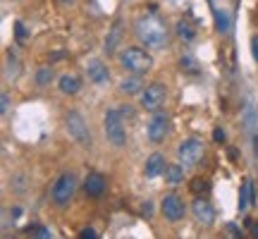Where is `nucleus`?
<instances>
[{
    "label": "nucleus",
    "mask_w": 258,
    "mask_h": 239,
    "mask_svg": "<svg viewBox=\"0 0 258 239\" xmlns=\"http://www.w3.org/2000/svg\"><path fill=\"white\" fill-rule=\"evenodd\" d=\"M86 77H89V82L96 84V86H103V84L110 82V70L105 67V63H101V60H89L86 63Z\"/></svg>",
    "instance_id": "11"
},
{
    "label": "nucleus",
    "mask_w": 258,
    "mask_h": 239,
    "mask_svg": "<svg viewBox=\"0 0 258 239\" xmlns=\"http://www.w3.org/2000/svg\"><path fill=\"white\" fill-rule=\"evenodd\" d=\"M120 67L124 72H134V74H144L153 67V60L146 50L141 48H124L120 53Z\"/></svg>",
    "instance_id": "2"
},
{
    "label": "nucleus",
    "mask_w": 258,
    "mask_h": 239,
    "mask_svg": "<svg viewBox=\"0 0 258 239\" xmlns=\"http://www.w3.org/2000/svg\"><path fill=\"white\" fill-rule=\"evenodd\" d=\"M213 139H215L218 144H222V141H225V132H222L220 127H215V129H213Z\"/></svg>",
    "instance_id": "30"
},
{
    "label": "nucleus",
    "mask_w": 258,
    "mask_h": 239,
    "mask_svg": "<svg viewBox=\"0 0 258 239\" xmlns=\"http://www.w3.org/2000/svg\"><path fill=\"white\" fill-rule=\"evenodd\" d=\"M213 12H215V22H218V31L220 34H227L230 31V15L222 10L220 12V8H213Z\"/></svg>",
    "instance_id": "20"
},
{
    "label": "nucleus",
    "mask_w": 258,
    "mask_h": 239,
    "mask_svg": "<svg viewBox=\"0 0 258 239\" xmlns=\"http://www.w3.org/2000/svg\"><path fill=\"white\" fill-rule=\"evenodd\" d=\"M160 211H163V215H165V220L170 222H177L184 218V201L177 196V194H167L165 199H163V206H160Z\"/></svg>",
    "instance_id": "9"
},
{
    "label": "nucleus",
    "mask_w": 258,
    "mask_h": 239,
    "mask_svg": "<svg viewBox=\"0 0 258 239\" xmlns=\"http://www.w3.org/2000/svg\"><path fill=\"white\" fill-rule=\"evenodd\" d=\"M165 167H167L165 156H163V153H153V156H148L146 170H144V172H146L148 180H156V177H160L165 172Z\"/></svg>",
    "instance_id": "13"
},
{
    "label": "nucleus",
    "mask_w": 258,
    "mask_h": 239,
    "mask_svg": "<svg viewBox=\"0 0 258 239\" xmlns=\"http://www.w3.org/2000/svg\"><path fill=\"white\" fill-rule=\"evenodd\" d=\"M244 127L249 134H256V110H253V105L246 103V112H244Z\"/></svg>",
    "instance_id": "21"
},
{
    "label": "nucleus",
    "mask_w": 258,
    "mask_h": 239,
    "mask_svg": "<svg viewBox=\"0 0 258 239\" xmlns=\"http://www.w3.org/2000/svg\"><path fill=\"white\" fill-rule=\"evenodd\" d=\"M120 38H122V24H120V22H115V24H112V29H110V34L105 36V46H103V50H105L108 55H112V53L117 50Z\"/></svg>",
    "instance_id": "14"
},
{
    "label": "nucleus",
    "mask_w": 258,
    "mask_h": 239,
    "mask_svg": "<svg viewBox=\"0 0 258 239\" xmlns=\"http://www.w3.org/2000/svg\"><path fill=\"white\" fill-rule=\"evenodd\" d=\"M27 234H31V237H36V239L53 237V232L48 230V227H43V225H31V227H27Z\"/></svg>",
    "instance_id": "22"
},
{
    "label": "nucleus",
    "mask_w": 258,
    "mask_h": 239,
    "mask_svg": "<svg viewBox=\"0 0 258 239\" xmlns=\"http://www.w3.org/2000/svg\"><path fill=\"white\" fill-rule=\"evenodd\" d=\"M227 232H230V237H241V232L237 225H227Z\"/></svg>",
    "instance_id": "31"
},
{
    "label": "nucleus",
    "mask_w": 258,
    "mask_h": 239,
    "mask_svg": "<svg viewBox=\"0 0 258 239\" xmlns=\"http://www.w3.org/2000/svg\"><path fill=\"white\" fill-rule=\"evenodd\" d=\"M15 31H17L19 41H24V38H27V29H24V24H22V22H17V24H15Z\"/></svg>",
    "instance_id": "27"
},
{
    "label": "nucleus",
    "mask_w": 258,
    "mask_h": 239,
    "mask_svg": "<svg viewBox=\"0 0 258 239\" xmlns=\"http://www.w3.org/2000/svg\"><path fill=\"white\" fill-rule=\"evenodd\" d=\"M22 206H15V208H12V218H22Z\"/></svg>",
    "instance_id": "32"
},
{
    "label": "nucleus",
    "mask_w": 258,
    "mask_h": 239,
    "mask_svg": "<svg viewBox=\"0 0 258 239\" xmlns=\"http://www.w3.org/2000/svg\"><path fill=\"white\" fill-rule=\"evenodd\" d=\"M163 175H165L167 184H179L184 180V165H182V163H179V165H167Z\"/></svg>",
    "instance_id": "18"
},
{
    "label": "nucleus",
    "mask_w": 258,
    "mask_h": 239,
    "mask_svg": "<svg viewBox=\"0 0 258 239\" xmlns=\"http://www.w3.org/2000/svg\"><path fill=\"white\" fill-rule=\"evenodd\" d=\"M191 213H194V218L201 222V225H213L215 222V208H213V203L208 201V199H194V203H191Z\"/></svg>",
    "instance_id": "10"
},
{
    "label": "nucleus",
    "mask_w": 258,
    "mask_h": 239,
    "mask_svg": "<svg viewBox=\"0 0 258 239\" xmlns=\"http://www.w3.org/2000/svg\"><path fill=\"white\" fill-rule=\"evenodd\" d=\"M206 156V146H203L199 139H186L182 141L179 146H177V158H179V163L184 167H194L199 165Z\"/></svg>",
    "instance_id": "6"
},
{
    "label": "nucleus",
    "mask_w": 258,
    "mask_h": 239,
    "mask_svg": "<svg viewBox=\"0 0 258 239\" xmlns=\"http://www.w3.org/2000/svg\"><path fill=\"white\" fill-rule=\"evenodd\" d=\"M146 134H148V141H153V144L165 141V137L170 134V115L158 110L153 112V117L148 119L146 125Z\"/></svg>",
    "instance_id": "8"
},
{
    "label": "nucleus",
    "mask_w": 258,
    "mask_h": 239,
    "mask_svg": "<svg viewBox=\"0 0 258 239\" xmlns=\"http://www.w3.org/2000/svg\"><path fill=\"white\" fill-rule=\"evenodd\" d=\"M251 55H253V60L258 63V36L251 38Z\"/></svg>",
    "instance_id": "29"
},
{
    "label": "nucleus",
    "mask_w": 258,
    "mask_h": 239,
    "mask_svg": "<svg viewBox=\"0 0 258 239\" xmlns=\"http://www.w3.org/2000/svg\"><path fill=\"white\" fill-rule=\"evenodd\" d=\"M165 98H167V89L160 82H153L141 91V108L148 112H156L165 103Z\"/></svg>",
    "instance_id": "7"
},
{
    "label": "nucleus",
    "mask_w": 258,
    "mask_h": 239,
    "mask_svg": "<svg viewBox=\"0 0 258 239\" xmlns=\"http://www.w3.org/2000/svg\"><path fill=\"white\" fill-rule=\"evenodd\" d=\"M74 192H77V177L72 172H62L55 180V184L50 187V199H53L55 206H67L72 201Z\"/></svg>",
    "instance_id": "4"
},
{
    "label": "nucleus",
    "mask_w": 258,
    "mask_h": 239,
    "mask_svg": "<svg viewBox=\"0 0 258 239\" xmlns=\"http://www.w3.org/2000/svg\"><path fill=\"white\" fill-rule=\"evenodd\" d=\"M177 36L184 38V41H191L196 36V29H194L191 22H186V19H179L177 22Z\"/></svg>",
    "instance_id": "19"
},
{
    "label": "nucleus",
    "mask_w": 258,
    "mask_h": 239,
    "mask_svg": "<svg viewBox=\"0 0 258 239\" xmlns=\"http://www.w3.org/2000/svg\"><path fill=\"white\" fill-rule=\"evenodd\" d=\"M208 189V180H203V177H196L191 182V192L194 194H199V192H206Z\"/></svg>",
    "instance_id": "24"
},
{
    "label": "nucleus",
    "mask_w": 258,
    "mask_h": 239,
    "mask_svg": "<svg viewBox=\"0 0 258 239\" xmlns=\"http://www.w3.org/2000/svg\"><path fill=\"white\" fill-rule=\"evenodd\" d=\"M249 203L253 206V203H256V196H253V184H251V180H246L244 187H241V194H239V211L244 213L249 208Z\"/></svg>",
    "instance_id": "17"
},
{
    "label": "nucleus",
    "mask_w": 258,
    "mask_h": 239,
    "mask_svg": "<svg viewBox=\"0 0 258 239\" xmlns=\"http://www.w3.org/2000/svg\"><path fill=\"white\" fill-rule=\"evenodd\" d=\"M182 70H186V72H191V74L199 72V67H196V63H194V57H182Z\"/></svg>",
    "instance_id": "25"
},
{
    "label": "nucleus",
    "mask_w": 258,
    "mask_h": 239,
    "mask_svg": "<svg viewBox=\"0 0 258 239\" xmlns=\"http://www.w3.org/2000/svg\"><path fill=\"white\" fill-rule=\"evenodd\" d=\"M50 79H53V70L50 67H41L36 72V84L38 86H46V84H50Z\"/></svg>",
    "instance_id": "23"
},
{
    "label": "nucleus",
    "mask_w": 258,
    "mask_h": 239,
    "mask_svg": "<svg viewBox=\"0 0 258 239\" xmlns=\"http://www.w3.org/2000/svg\"><path fill=\"white\" fill-rule=\"evenodd\" d=\"M57 86H60V91L62 93L74 96V93L82 89V82H79V77H74V74H62V77H60V82H57Z\"/></svg>",
    "instance_id": "15"
},
{
    "label": "nucleus",
    "mask_w": 258,
    "mask_h": 239,
    "mask_svg": "<svg viewBox=\"0 0 258 239\" xmlns=\"http://www.w3.org/2000/svg\"><path fill=\"white\" fill-rule=\"evenodd\" d=\"M64 127H67L70 137H72L77 144H82V146H91V132H89V125H86V119L82 117V112H77V110L67 112V117H64Z\"/></svg>",
    "instance_id": "5"
},
{
    "label": "nucleus",
    "mask_w": 258,
    "mask_h": 239,
    "mask_svg": "<svg viewBox=\"0 0 258 239\" xmlns=\"http://www.w3.org/2000/svg\"><path fill=\"white\" fill-rule=\"evenodd\" d=\"M134 31H137V38L148 50H163L170 43V29H167L165 19L158 17L156 12L139 17L134 24Z\"/></svg>",
    "instance_id": "1"
},
{
    "label": "nucleus",
    "mask_w": 258,
    "mask_h": 239,
    "mask_svg": "<svg viewBox=\"0 0 258 239\" xmlns=\"http://www.w3.org/2000/svg\"><path fill=\"white\" fill-rule=\"evenodd\" d=\"M124 115L120 110H108L103 119V129H105V139L112 146H124L127 144V132H124Z\"/></svg>",
    "instance_id": "3"
},
{
    "label": "nucleus",
    "mask_w": 258,
    "mask_h": 239,
    "mask_svg": "<svg viewBox=\"0 0 258 239\" xmlns=\"http://www.w3.org/2000/svg\"><path fill=\"white\" fill-rule=\"evenodd\" d=\"M105 189H108V182H105V177L101 172H89V177L84 180V194L89 199H101Z\"/></svg>",
    "instance_id": "12"
},
{
    "label": "nucleus",
    "mask_w": 258,
    "mask_h": 239,
    "mask_svg": "<svg viewBox=\"0 0 258 239\" xmlns=\"http://www.w3.org/2000/svg\"><path fill=\"white\" fill-rule=\"evenodd\" d=\"M8 108H10V96L3 93V96H0V110H3V115H8Z\"/></svg>",
    "instance_id": "26"
},
{
    "label": "nucleus",
    "mask_w": 258,
    "mask_h": 239,
    "mask_svg": "<svg viewBox=\"0 0 258 239\" xmlns=\"http://www.w3.org/2000/svg\"><path fill=\"white\" fill-rule=\"evenodd\" d=\"M79 237H84V239H96L98 234H96V230H93V227H84Z\"/></svg>",
    "instance_id": "28"
},
{
    "label": "nucleus",
    "mask_w": 258,
    "mask_h": 239,
    "mask_svg": "<svg viewBox=\"0 0 258 239\" xmlns=\"http://www.w3.org/2000/svg\"><path fill=\"white\" fill-rule=\"evenodd\" d=\"M141 74H134V72H129L124 79L120 82V91L122 93H127V96H132V93H137L141 91Z\"/></svg>",
    "instance_id": "16"
},
{
    "label": "nucleus",
    "mask_w": 258,
    "mask_h": 239,
    "mask_svg": "<svg viewBox=\"0 0 258 239\" xmlns=\"http://www.w3.org/2000/svg\"><path fill=\"white\" fill-rule=\"evenodd\" d=\"M251 234H253V237L258 239V225H253V230H251Z\"/></svg>",
    "instance_id": "33"
}]
</instances>
